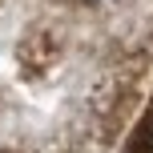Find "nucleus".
Instances as JSON below:
<instances>
[{"label":"nucleus","mask_w":153,"mask_h":153,"mask_svg":"<svg viewBox=\"0 0 153 153\" xmlns=\"http://www.w3.org/2000/svg\"><path fill=\"white\" fill-rule=\"evenodd\" d=\"M149 149H153V145H149Z\"/></svg>","instance_id":"1"}]
</instances>
